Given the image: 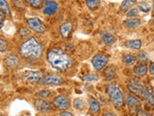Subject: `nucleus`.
I'll use <instances>...</instances> for the list:
<instances>
[{"label": "nucleus", "instance_id": "f257e3e1", "mask_svg": "<svg viewBox=\"0 0 154 116\" xmlns=\"http://www.w3.org/2000/svg\"><path fill=\"white\" fill-rule=\"evenodd\" d=\"M47 61L56 71L65 72L72 65V60L61 48H52L47 52Z\"/></svg>", "mask_w": 154, "mask_h": 116}, {"label": "nucleus", "instance_id": "f03ea898", "mask_svg": "<svg viewBox=\"0 0 154 116\" xmlns=\"http://www.w3.org/2000/svg\"><path fill=\"white\" fill-rule=\"evenodd\" d=\"M42 52L43 48L42 44L34 37L29 38L25 42H23L19 48L20 55L26 59H38L42 55Z\"/></svg>", "mask_w": 154, "mask_h": 116}, {"label": "nucleus", "instance_id": "7ed1b4c3", "mask_svg": "<svg viewBox=\"0 0 154 116\" xmlns=\"http://www.w3.org/2000/svg\"><path fill=\"white\" fill-rule=\"evenodd\" d=\"M107 93L109 95V98L111 100V102L113 103V105L116 106V108H120L123 106V96L120 89L119 88V86L117 85V83L115 82H112V83L108 84L107 86Z\"/></svg>", "mask_w": 154, "mask_h": 116}, {"label": "nucleus", "instance_id": "20e7f679", "mask_svg": "<svg viewBox=\"0 0 154 116\" xmlns=\"http://www.w3.org/2000/svg\"><path fill=\"white\" fill-rule=\"evenodd\" d=\"M108 61V56L106 54H104V53H97V54L94 56L93 60H91V64H93L94 70L102 71L107 66Z\"/></svg>", "mask_w": 154, "mask_h": 116}, {"label": "nucleus", "instance_id": "39448f33", "mask_svg": "<svg viewBox=\"0 0 154 116\" xmlns=\"http://www.w3.org/2000/svg\"><path fill=\"white\" fill-rule=\"evenodd\" d=\"M128 89L135 95L140 96V97H143L144 86L140 82V80L138 79L133 77V79H130L129 83H128Z\"/></svg>", "mask_w": 154, "mask_h": 116}, {"label": "nucleus", "instance_id": "423d86ee", "mask_svg": "<svg viewBox=\"0 0 154 116\" xmlns=\"http://www.w3.org/2000/svg\"><path fill=\"white\" fill-rule=\"evenodd\" d=\"M27 24L29 28L33 30L36 33L42 34L45 32V24L42 22L41 19H38V18H30L27 19Z\"/></svg>", "mask_w": 154, "mask_h": 116}, {"label": "nucleus", "instance_id": "0eeeda50", "mask_svg": "<svg viewBox=\"0 0 154 116\" xmlns=\"http://www.w3.org/2000/svg\"><path fill=\"white\" fill-rule=\"evenodd\" d=\"M62 82H63L62 77L54 74L45 76L38 80V83L41 85H57V84H61Z\"/></svg>", "mask_w": 154, "mask_h": 116}, {"label": "nucleus", "instance_id": "6e6552de", "mask_svg": "<svg viewBox=\"0 0 154 116\" xmlns=\"http://www.w3.org/2000/svg\"><path fill=\"white\" fill-rule=\"evenodd\" d=\"M54 105L61 110H65L69 108V101L66 96H58L54 100Z\"/></svg>", "mask_w": 154, "mask_h": 116}, {"label": "nucleus", "instance_id": "1a4fd4ad", "mask_svg": "<svg viewBox=\"0 0 154 116\" xmlns=\"http://www.w3.org/2000/svg\"><path fill=\"white\" fill-rule=\"evenodd\" d=\"M58 4L55 1H51V0H45V8H43V13L48 16L55 14L58 11Z\"/></svg>", "mask_w": 154, "mask_h": 116}, {"label": "nucleus", "instance_id": "9d476101", "mask_svg": "<svg viewBox=\"0 0 154 116\" xmlns=\"http://www.w3.org/2000/svg\"><path fill=\"white\" fill-rule=\"evenodd\" d=\"M143 97L146 99L147 106L149 108H154V97H153V90L151 87H146L143 92Z\"/></svg>", "mask_w": 154, "mask_h": 116}, {"label": "nucleus", "instance_id": "9b49d317", "mask_svg": "<svg viewBox=\"0 0 154 116\" xmlns=\"http://www.w3.org/2000/svg\"><path fill=\"white\" fill-rule=\"evenodd\" d=\"M19 64H20V62H19L18 57L14 54H10L5 58V65L9 68H11V69L17 68Z\"/></svg>", "mask_w": 154, "mask_h": 116}, {"label": "nucleus", "instance_id": "f8f14e48", "mask_svg": "<svg viewBox=\"0 0 154 116\" xmlns=\"http://www.w3.org/2000/svg\"><path fill=\"white\" fill-rule=\"evenodd\" d=\"M126 104L131 109H137L141 106V102L139 101L137 97H135L134 95L128 94L126 97Z\"/></svg>", "mask_w": 154, "mask_h": 116}, {"label": "nucleus", "instance_id": "ddd939ff", "mask_svg": "<svg viewBox=\"0 0 154 116\" xmlns=\"http://www.w3.org/2000/svg\"><path fill=\"white\" fill-rule=\"evenodd\" d=\"M123 24L127 29H136L142 24V21L137 18H131L126 19V21H124Z\"/></svg>", "mask_w": 154, "mask_h": 116}, {"label": "nucleus", "instance_id": "4468645a", "mask_svg": "<svg viewBox=\"0 0 154 116\" xmlns=\"http://www.w3.org/2000/svg\"><path fill=\"white\" fill-rule=\"evenodd\" d=\"M35 105L37 106V108L43 113L48 112V111H50L52 109L49 103H47V102L45 100H37L35 102Z\"/></svg>", "mask_w": 154, "mask_h": 116}, {"label": "nucleus", "instance_id": "2eb2a0df", "mask_svg": "<svg viewBox=\"0 0 154 116\" xmlns=\"http://www.w3.org/2000/svg\"><path fill=\"white\" fill-rule=\"evenodd\" d=\"M72 31V24L70 22H65L60 26V34L63 38H69Z\"/></svg>", "mask_w": 154, "mask_h": 116}, {"label": "nucleus", "instance_id": "dca6fc26", "mask_svg": "<svg viewBox=\"0 0 154 116\" xmlns=\"http://www.w3.org/2000/svg\"><path fill=\"white\" fill-rule=\"evenodd\" d=\"M24 79L29 82H35L38 81L41 79V72H37V71H30V72H26L25 75H24Z\"/></svg>", "mask_w": 154, "mask_h": 116}, {"label": "nucleus", "instance_id": "f3484780", "mask_svg": "<svg viewBox=\"0 0 154 116\" xmlns=\"http://www.w3.org/2000/svg\"><path fill=\"white\" fill-rule=\"evenodd\" d=\"M89 108L90 111L93 114H97L100 111V104L98 103V101H96L94 98H90L89 100Z\"/></svg>", "mask_w": 154, "mask_h": 116}, {"label": "nucleus", "instance_id": "a211bd4d", "mask_svg": "<svg viewBox=\"0 0 154 116\" xmlns=\"http://www.w3.org/2000/svg\"><path fill=\"white\" fill-rule=\"evenodd\" d=\"M147 66L146 63H140L138 66L134 68V72L139 76H143L147 74Z\"/></svg>", "mask_w": 154, "mask_h": 116}, {"label": "nucleus", "instance_id": "6ab92c4d", "mask_svg": "<svg viewBox=\"0 0 154 116\" xmlns=\"http://www.w3.org/2000/svg\"><path fill=\"white\" fill-rule=\"evenodd\" d=\"M103 76H104V77H105V79H106V80H108V81L113 80V79H114V77H115V76H116V69H115V67H114L113 65L108 66V67L105 69Z\"/></svg>", "mask_w": 154, "mask_h": 116}, {"label": "nucleus", "instance_id": "aec40b11", "mask_svg": "<svg viewBox=\"0 0 154 116\" xmlns=\"http://www.w3.org/2000/svg\"><path fill=\"white\" fill-rule=\"evenodd\" d=\"M122 62L126 66H132V65L135 64V62H136V57H135L134 55H132V54H130V53H127V54L123 55Z\"/></svg>", "mask_w": 154, "mask_h": 116}, {"label": "nucleus", "instance_id": "412c9836", "mask_svg": "<svg viewBox=\"0 0 154 116\" xmlns=\"http://www.w3.org/2000/svg\"><path fill=\"white\" fill-rule=\"evenodd\" d=\"M126 47L129 48H132V50H140L142 47V41L140 40H131V41H127L126 42Z\"/></svg>", "mask_w": 154, "mask_h": 116}, {"label": "nucleus", "instance_id": "4be33fe9", "mask_svg": "<svg viewBox=\"0 0 154 116\" xmlns=\"http://www.w3.org/2000/svg\"><path fill=\"white\" fill-rule=\"evenodd\" d=\"M102 41L105 45L107 46H112L116 41V38L110 33H105L102 35Z\"/></svg>", "mask_w": 154, "mask_h": 116}, {"label": "nucleus", "instance_id": "5701e85b", "mask_svg": "<svg viewBox=\"0 0 154 116\" xmlns=\"http://www.w3.org/2000/svg\"><path fill=\"white\" fill-rule=\"evenodd\" d=\"M86 4L88 8L91 11H95L97 10L100 5V0H86Z\"/></svg>", "mask_w": 154, "mask_h": 116}, {"label": "nucleus", "instance_id": "b1692460", "mask_svg": "<svg viewBox=\"0 0 154 116\" xmlns=\"http://www.w3.org/2000/svg\"><path fill=\"white\" fill-rule=\"evenodd\" d=\"M134 5V2L132 1V0H124V1L122 2V4L120 5V12H126L128 11V10L131 8L132 6Z\"/></svg>", "mask_w": 154, "mask_h": 116}, {"label": "nucleus", "instance_id": "393cba45", "mask_svg": "<svg viewBox=\"0 0 154 116\" xmlns=\"http://www.w3.org/2000/svg\"><path fill=\"white\" fill-rule=\"evenodd\" d=\"M136 60H138L140 63H146L148 61V56L144 51H140L137 55Z\"/></svg>", "mask_w": 154, "mask_h": 116}, {"label": "nucleus", "instance_id": "a878e982", "mask_svg": "<svg viewBox=\"0 0 154 116\" xmlns=\"http://www.w3.org/2000/svg\"><path fill=\"white\" fill-rule=\"evenodd\" d=\"M25 1L30 5V6H32L35 9L41 8L42 3H43V0H25Z\"/></svg>", "mask_w": 154, "mask_h": 116}, {"label": "nucleus", "instance_id": "bb28decb", "mask_svg": "<svg viewBox=\"0 0 154 116\" xmlns=\"http://www.w3.org/2000/svg\"><path fill=\"white\" fill-rule=\"evenodd\" d=\"M73 106L78 110H82L85 108V103L81 99H74L73 100Z\"/></svg>", "mask_w": 154, "mask_h": 116}, {"label": "nucleus", "instance_id": "cd10ccee", "mask_svg": "<svg viewBox=\"0 0 154 116\" xmlns=\"http://www.w3.org/2000/svg\"><path fill=\"white\" fill-rule=\"evenodd\" d=\"M0 10H2V11L6 14V16L7 14H10V8L6 0H0Z\"/></svg>", "mask_w": 154, "mask_h": 116}, {"label": "nucleus", "instance_id": "c85d7f7f", "mask_svg": "<svg viewBox=\"0 0 154 116\" xmlns=\"http://www.w3.org/2000/svg\"><path fill=\"white\" fill-rule=\"evenodd\" d=\"M138 9H139L141 12L147 13V12L149 11V9H150V7H149L148 3H146V2H141V3H139V5H138Z\"/></svg>", "mask_w": 154, "mask_h": 116}, {"label": "nucleus", "instance_id": "c756f323", "mask_svg": "<svg viewBox=\"0 0 154 116\" xmlns=\"http://www.w3.org/2000/svg\"><path fill=\"white\" fill-rule=\"evenodd\" d=\"M98 79V76L97 75H94V74H90V75H87L83 77V79L84 81H87V82H89V81H94Z\"/></svg>", "mask_w": 154, "mask_h": 116}, {"label": "nucleus", "instance_id": "7c9ffc66", "mask_svg": "<svg viewBox=\"0 0 154 116\" xmlns=\"http://www.w3.org/2000/svg\"><path fill=\"white\" fill-rule=\"evenodd\" d=\"M8 48V43L3 38H0V52H4Z\"/></svg>", "mask_w": 154, "mask_h": 116}, {"label": "nucleus", "instance_id": "2f4dec72", "mask_svg": "<svg viewBox=\"0 0 154 116\" xmlns=\"http://www.w3.org/2000/svg\"><path fill=\"white\" fill-rule=\"evenodd\" d=\"M138 14H139V9H137V8H132V9H129L128 10L127 17L128 18H133V17H136Z\"/></svg>", "mask_w": 154, "mask_h": 116}, {"label": "nucleus", "instance_id": "473e14b6", "mask_svg": "<svg viewBox=\"0 0 154 116\" xmlns=\"http://www.w3.org/2000/svg\"><path fill=\"white\" fill-rule=\"evenodd\" d=\"M18 35L20 37H26V36L30 35V32H29V30H27L25 27H21L20 30L18 32Z\"/></svg>", "mask_w": 154, "mask_h": 116}, {"label": "nucleus", "instance_id": "72a5a7b5", "mask_svg": "<svg viewBox=\"0 0 154 116\" xmlns=\"http://www.w3.org/2000/svg\"><path fill=\"white\" fill-rule=\"evenodd\" d=\"M50 95V91L48 90H42V91H40L37 94L38 97H40V98H46Z\"/></svg>", "mask_w": 154, "mask_h": 116}, {"label": "nucleus", "instance_id": "f704fd0d", "mask_svg": "<svg viewBox=\"0 0 154 116\" xmlns=\"http://www.w3.org/2000/svg\"><path fill=\"white\" fill-rule=\"evenodd\" d=\"M5 17H6V14H5L2 10H0V22H3V21L5 19Z\"/></svg>", "mask_w": 154, "mask_h": 116}, {"label": "nucleus", "instance_id": "c9c22d12", "mask_svg": "<svg viewBox=\"0 0 154 116\" xmlns=\"http://www.w3.org/2000/svg\"><path fill=\"white\" fill-rule=\"evenodd\" d=\"M149 72H150L151 75H154V62H152L150 66H149Z\"/></svg>", "mask_w": 154, "mask_h": 116}, {"label": "nucleus", "instance_id": "e433bc0d", "mask_svg": "<svg viewBox=\"0 0 154 116\" xmlns=\"http://www.w3.org/2000/svg\"><path fill=\"white\" fill-rule=\"evenodd\" d=\"M60 115H62V116H72V113H70V112H62V113H60Z\"/></svg>", "mask_w": 154, "mask_h": 116}, {"label": "nucleus", "instance_id": "4c0bfd02", "mask_svg": "<svg viewBox=\"0 0 154 116\" xmlns=\"http://www.w3.org/2000/svg\"><path fill=\"white\" fill-rule=\"evenodd\" d=\"M104 115H105V116H108V115H110V116H113L114 114H113V113H105Z\"/></svg>", "mask_w": 154, "mask_h": 116}, {"label": "nucleus", "instance_id": "58836bf2", "mask_svg": "<svg viewBox=\"0 0 154 116\" xmlns=\"http://www.w3.org/2000/svg\"><path fill=\"white\" fill-rule=\"evenodd\" d=\"M3 27V22H0V29Z\"/></svg>", "mask_w": 154, "mask_h": 116}, {"label": "nucleus", "instance_id": "ea45409f", "mask_svg": "<svg viewBox=\"0 0 154 116\" xmlns=\"http://www.w3.org/2000/svg\"><path fill=\"white\" fill-rule=\"evenodd\" d=\"M152 9H153V14H154V0H153V5H152Z\"/></svg>", "mask_w": 154, "mask_h": 116}, {"label": "nucleus", "instance_id": "a19ab883", "mask_svg": "<svg viewBox=\"0 0 154 116\" xmlns=\"http://www.w3.org/2000/svg\"><path fill=\"white\" fill-rule=\"evenodd\" d=\"M132 1H133V2H134V3H136V2H137V1H138V0H132Z\"/></svg>", "mask_w": 154, "mask_h": 116}, {"label": "nucleus", "instance_id": "79ce46f5", "mask_svg": "<svg viewBox=\"0 0 154 116\" xmlns=\"http://www.w3.org/2000/svg\"><path fill=\"white\" fill-rule=\"evenodd\" d=\"M153 25H154V18H153Z\"/></svg>", "mask_w": 154, "mask_h": 116}]
</instances>
